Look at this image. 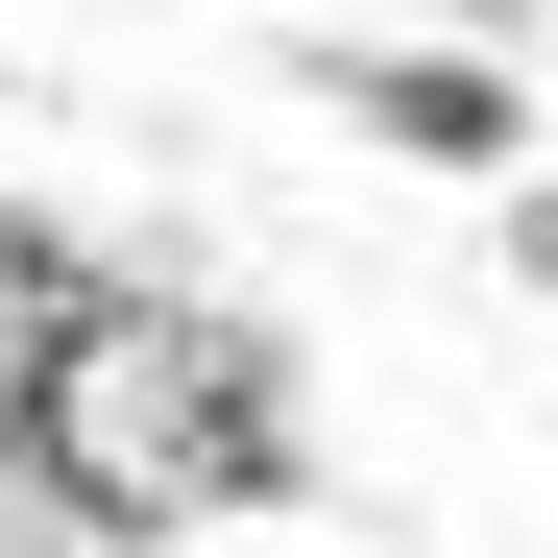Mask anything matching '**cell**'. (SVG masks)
<instances>
[{"instance_id": "6da1fadb", "label": "cell", "mask_w": 558, "mask_h": 558, "mask_svg": "<svg viewBox=\"0 0 558 558\" xmlns=\"http://www.w3.org/2000/svg\"><path fill=\"white\" fill-rule=\"evenodd\" d=\"M49 510L98 534H195V510H267L292 486V364L195 292H98V340L49 364V437H25Z\"/></svg>"}, {"instance_id": "277c9868", "label": "cell", "mask_w": 558, "mask_h": 558, "mask_svg": "<svg viewBox=\"0 0 558 558\" xmlns=\"http://www.w3.org/2000/svg\"><path fill=\"white\" fill-rule=\"evenodd\" d=\"M510 267H534V292H558V170H510Z\"/></svg>"}, {"instance_id": "3957f363", "label": "cell", "mask_w": 558, "mask_h": 558, "mask_svg": "<svg viewBox=\"0 0 558 558\" xmlns=\"http://www.w3.org/2000/svg\"><path fill=\"white\" fill-rule=\"evenodd\" d=\"M98 292H122V267H73V243H49L25 195H0V461H25V437H49V364H73V340H98Z\"/></svg>"}, {"instance_id": "7a4b0ae2", "label": "cell", "mask_w": 558, "mask_h": 558, "mask_svg": "<svg viewBox=\"0 0 558 558\" xmlns=\"http://www.w3.org/2000/svg\"><path fill=\"white\" fill-rule=\"evenodd\" d=\"M316 98L364 122V146H413V170H534V73H486V49H413V25H340L316 49Z\"/></svg>"}]
</instances>
